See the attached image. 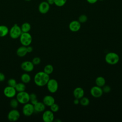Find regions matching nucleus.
<instances>
[{"label": "nucleus", "instance_id": "f257e3e1", "mask_svg": "<svg viewBox=\"0 0 122 122\" xmlns=\"http://www.w3.org/2000/svg\"><path fill=\"white\" fill-rule=\"evenodd\" d=\"M50 79L49 75L45 72L39 71L36 73L34 77V81L36 85L42 87L46 85Z\"/></svg>", "mask_w": 122, "mask_h": 122}, {"label": "nucleus", "instance_id": "f03ea898", "mask_svg": "<svg viewBox=\"0 0 122 122\" xmlns=\"http://www.w3.org/2000/svg\"><path fill=\"white\" fill-rule=\"evenodd\" d=\"M105 60L110 65H115L119 62L120 57L117 53L114 52H109L106 54Z\"/></svg>", "mask_w": 122, "mask_h": 122}, {"label": "nucleus", "instance_id": "7ed1b4c3", "mask_svg": "<svg viewBox=\"0 0 122 122\" xmlns=\"http://www.w3.org/2000/svg\"><path fill=\"white\" fill-rule=\"evenodd\" d=\"M9 33L10 38L13 39L19 38L22 33L20 27L17 24H14L9 30Z\"/></svg>", "mask_w": 122, "mask_h": 122}, {"label": "nucleus", "instance_id": "20e7f679", "mask_svg": "<svg viewBox=\"0 0 122 122\" xmlns=\"http://www.w3.org/2000/svg\"><path fill=\"white\" fill-rule=\"evenodd\" d=\"M20 38V40L22 45L28 46L30 45L32 42V36L29 32H22Z\"/></svg>", "mask_w": 122, "mask_h": 122}, {"label": "nucleus", "instance_id": "39448f33", "mask_svg": "<svg viewBox=\"0 0 122 122\" xmlns=\"http://www.w3.org/2000/svg\"><path fill=\"white\" fill-rule=\"evenodd\" d=\"M16 96L19 103L24 104L30 102V94L25 91L19 92Z\"/></svg>", "mask_w": 122, "mask_h": 122}, {"label": "nucleus", "instance_id": "423d86ee", "mask_svg": "<svg viewBox=\"0 0 122 122\" xmlns=\"http://www.w3.org/2000/svg\"><path fill=\"white\" fill-rule=\"evenodd\" d=\"M46 85L48 90L51 93H55L58 90V82L54 79H50Z\"/></svg>", "mask_w": 122, "mask_h": 122}, {"label": "nucleus", "instance_id": "0eeeda50", "mask_svg": "<svg viewBox=\"0 0 122 122\" xmlns=\"http://www.w3.org/2000/svg\"><path fill=\"white\" fill-rule=\"evenodd\" d=\"M34 112V106L31 103L28 102L24 104L22 108V113L26 116H31Z\"/></svg>", "mask_w": 122, "mask_h": 122}, {"label": "nucleus", "instance_id": "6e6552de", "mask_svg": "<svg viewBox=\"0 0 122 122\" xmlns=\"http://www.w3.org/2000/svg\"><path fill=\"white\" fill-rule=\"evenodd\" d=\"M7 117L10 121L16 122L20 118V113L16 109H13L9 112Z\"/></svg>", "mask_w": 122, "mask_h": 122}, {"label": "nucleus", "instance_id": "1a4fd4ad", "mask_svg": "<svg viewBox=\"0 0 122 122\" xmlns=\"http://www.w3.org/2000/svg\"><path fill=\"white\" fill-rule=\"evenodd\" d=\"M17 91L14 87L7 86L3 90V93L4 95L9 98H12L16 95Z\"/></svg>", "mask_w": 122, "mask_h": 122}, {"label": "nucleus", "instance_id": "9d476101", "mask_svg": "<svg viewBox=\"0 0 122 122\" xmlns=\"http://www.w3.org/2000/svg\"><path fill=\"white\" fill-rule=\"evenodd\" d=\"M103 93L102 88L97 85L92 87L90 90L91 95L94 98H99L101 97Z\"/></svg>", "mask_w": 122, "mask_h": 122}, {"label": "nucleus", "instance_id": "9b49d317", "mask_svg": "<svg viewBox=\"0 0 122 122\" xmlns=\"http://www.w3.org/2000/svg\"><path fill=\"white\" fill-rule=\"evenodd\" d=\"M42 118L44 122H52L54 121V115L51 110H46L43 112Z\"/></svg>", "mask_w": 122, "mask_h": 122}, {"label": "nucleus", "instance_id": "f8f14e48", "mask_svg": "<svg viewBox=\"0 0 122 122\" xmlns=\"http://www.w3.org/2000/svg\"><path fill=\"white\" fill-rule=\"evenodd\" d=\"M50 4L46 1H43L41 2L38 6L39 11L43 14H46L50 10Z\"/></svg>", "mask_w": 122, "mask_h": 122}, {"label": "nucleus", "instance_id": "ddd939ff", "mask_svg": "<svg viewBox=\"0 0 122 122\" xmlns=\"http://www.w3.org/2000/svg\"><path fill=\"white\" fill-rule=\"evenodd\" d=\"M34 65L32 61H26L21 63L20 65L21 69L26 72H30L34 69Z\"/></svg>", "mask_w": 122, "mask_h": 122}, {"label": "nucleus", "instance_id": "4468645a", "mask_svg": "<svg viewBox=\"0 0 122 122\" xmlns=\"http://www.w3.org/2000/svg\"><path fill=\"white\" fill-rule=\"evenodd\" d=\"M81 27V23L77 20H74L70 22L69 24V28L71 31L77 32Z\"/></svg>", "mask_w": 122, "mask_h": 122}, {"label": "nucleus", "instance_id": "2eb2a0df", "mask_svg": "<svg viewBox=\"0 0 122 122\" xmlns=\"http://www.w3.org/2000/svg\"><path fill=\"white\" fill-rule=\"evenodd\" d=\"M73 95L75 98L80 99L84 96V91L82 88L78 87L74 89L73 91Z\"/></svg>", "mask_w": 122, "mask_h": 122}, {"label": "nucleus", "instance_id": "dca6fc26", "mask_svg": "<svg viewBox=\"0 0 122 122\" xmlns=\"http://www.w3.org/2000/svg\"><path fill=\"white\" fill-rule=\"evenodd\" d=\"M55 99L54 97L50 95H47L43 98L42 102L43 103L47 106H51L52 104L55 103Z\"/></svg>", "mask_w": 122, "mask_h": 122}, {"label": "nucleus", "instance_id": "f3484780", "mask_svg": "<svg viewBox=\"0 0 122 122\" xmlns=\"http://www.w3.org/2000/svg\"><path fill=\"white\" fill-rule=\"evenodd\" d=\"M34 112H43L46 108V105L43 103V102H38L36 104L33 105Z\"/></svg>", "mask_w": 122, "mask_h": 122}, {"label": "nucleus", "instance_id": "a211bd4d", "mask_svg": "<svg viewBox=\"0 0 122 122\" xmlns=\"http://www.w3.org/2000/svg\"><path fill=\"white\" fill-rule=\"evenodd\" d=\"M27 48L26 46H22L18 48L16 51V53L20 57H23L27 54Z\"/></svg>", "mask_w": 122, "mask_h": 122}, {"label": "nucleus", "instance_id": "6ab92c4d", "mask_svg": "<svg viewBox=\"0 0 122 122\" xmlns=\"http://www.w3.org/2000/svg\"><path fill=\"white\" fill-rule=\"evenodd\" d=\"M106 81L104 77L102 76H98L95 79L96 85L102 88L104 85H105Z\"/></svg>", "mask_w": 122, "mask_h": 122}, {"label": "nucleus", "instance_id": "aec40b11", "mask_svg": "<svg viewBox=\"0 0 122 122\" xmlns=\"http://www.w3.org/2000/svg\"><path fill=\"white\" fill-rule=\"evenodd\" d=\"M9 32V30L7 26L3 25H0V37L6 36Z\"/></svg>", "mask_w": 122, "mask_h": 122}, {"label": "nucleus", "instance_id": "412c9836", "mask_svg": "<svg viewBox=\"0 0 122 122\" xmlns=\"http://www.w3.org/2000/svg\"><path fill=\"white\" fill-rule=\"evenodd\" d=\"M20 80L21 82L25 84L28 83L31 80L30 76L27 73H23L20 77Z\"/></svg>", "mask_w": 122, "mask_h": 122}, {"label": "nucleus", "instance_id": "4be33fe9", "mask_svg": "<svg viewBox=\"0 0 122 122\" xmlns=\"http://www.w3.org/2000/svg\"><path fill=\"white\" fill-rule=\"evenodd\" d=\"M22 32H29L31 29V25L28 22L23 23L20 26Z\"/></svg>", "mask_w": 122, "mask_h": 122}, {"label": "nucleus", "instance_id": "5701e85b", "mask_svg": "<svg viewBox=\"0 0 122 122\" xmlns=\"http://www.w3.org/2000/svg\"><path fill=\"white\" fill-rule=\"evenodd\" d=\"M15 90H16L17 92H21L25 91L26 89V85L25 83L21 82L17 83V84L15 87Z\"/></svg>", "mask_w": 122, "mask_h": 122}, {"label": "nucleus", "instance_id": "b1692460", "mask_svg": "<svg viewBox=\"0 0 122 122\" xmlns=\"http://www.w3.org/2000/svg\"><path fill=\"white\" fill-rule=\"evenodd\" d=\"M53 71V67L51 64H47L44 68L43 71L49 75L51 74Z\"/></svg>", "mask_w": 122, "mask_h": 122}, {"label": "nucleus", "instance_id": "393cba45", "mask_svg": "<svg viewBox=\"0 0 122 122\" xmlns=\"http://www.w3.org/2000/svg\"><path fill=\"white\" fill-rule=\"evenodd\" d=\"M38 102L37 98V95L34 93L30 94V102L32 104L34 105Z\"/></svg>", "mask_w": 122, "mask_h": 122}, {"label": "nucleus", "instance_id": "a878e982", "mask_svg": "<svg viewBox=\"0 0 122 122\" xmlns=\"http://www.w3.org/2000/svg\"><path fill=\"white\" fill-rule=\"evenodd\" d=\"M80 103L83 106H88L90 103V100L87 97H83L80 99Z\"/></svg>", "mask_w": 122, "mask_h": 122}, {"label": "nucleus", "instance_id": "bb28decb", "mask_svg": "<svg viewBox=\"0 0 122 122\" xmlns=\"http://www.w3.org/2000/svg\"><path fill=\"white\" fill-rule=\"evenodd\" d=\"M67 1V0H53V4L57 7H61L66 3Z\"/></svg>", "mask_w": 122, "mask_h": 122}, {"label": "nucleus", "instance_id": "cd10ccee", "mask_svg": "<svg viewBox=\"0 0 122 122\" xmlns=\"http://www.w3.org/2000/svg\"><path fill=\"white\" fill-rule=\"evenodd\" d=\"M19 102L16 98V99H15V98L12 99L10 101V106L12 109H16L19 105Z\"/></svg>", "mask_w": 122, "mask_h": 122}, {"label": "nucleus", "instance_id": "c85d7f7f", "mask_svg": "<svg viewBox=\"0 0 122 122\" xmlns=\"http://www.w3.org/2000/svg\"><path fill=\"white\" fill-rule=\"evenodd\" d=\"M87 20H88V18L86 15L81 14L79 17L78 20L81 23H83L86 22L87 21Z\"/></svg>", "mask_w": 122, "mask_h": 122}, {"label": "nucleus", "instance_id": "c756f323", "mask_svg": "<svg viewBox=\"0 0 122 122\" xmlns=\"http://www.w3.org/2000/svg\"><path fill=\"white\" fill-rule=\"evenodd\" d=\"M7 83H8V86L15 88L17 84V82L15 79L13 78H10L7 81Z\"/></svg>", "mask_w": 122, "mask_h": 122}, {"label": "nucleus", "instance_id": "7c9ffc66", "mask_svg": "<svg viewBox=\"0 0 122 122\" xmlns=\"http://www.w3.org/2000/svg\"><path fill=\"white\" fill-rule=\"evenodd\" d=\"M50 107V110L51 111H52L53 112H57L59 110V106L58 105V104L55 103V102L54 103H53V104H52Z\"/></svg>", "mask_w": 122, "mask_h": 122}, {"label": "nucleus", "instance_id": "2f4dec72", "mask_svg": "<svg viewBox=\"0 0 122 122\" xmlns=\"http://www.w3.org/2000/svg\"><path fill=\"white\" fill-rule=\"evenodd\" d=\"M41 61V59L38 57H35L33 58L32 60V62L34 65H37L40 63Z\"/></svg>", "mask_w": 122, "mask_h": 122}, {"label": "nucleus", "instance_id": "473e14b6", "mask_svg": "<svg viewBox=\"0 0 122 122\" xmlns=\"http://www.w3.org/2000/svg\"><path fill=\"white\" fill-rule=\"evenodd\" d=\"M102 90L103 92L107 93H109L111 92V88L110 86H109V85H105L102 87Z\"/></svg>", "mask_w": 122, "mask_h": 122}, {"label": "nucleus", "instance_id": "72a5a7b5", "mask_svg": "<svg viewBox=\"0 0 122 122\" xmlns=\"http://www.w3.org/2000/svg\"><path fill=\"white\" fill-rule=\"evenodd\" d=\"M5 80V75L3 73L0 72V82L3 81Z\"/></svg>", "mask_w": 122, "mask_h": 122}, {"label": "nucleus", "instance_id": "f704fd0d", "mask_svg": "<svg viewBox=\"0 0 122 122\" xmlns=\"http://www.w3.org/2000/svg\"><path fill=\"white\" fill-rule=\"evenodd\" d=\"M26 48H27V51L28 53L31 52L32 51H33V48L31 46H30V45L27 46Z\"/></svg>", "mask_w": 122, "mask_h": 122}, {"label": "nucleus", "instance_id": "c9c22d12", "mask_svg": "<svg viewBox=\"0 0 122 122\" xmlns=\"http://www.w3.org/2000/svg\"><path fill=\"white\" fill-rule=\"evenodd\" d=\"M90 4H94L97 2L98 0H86Z\"/></svg>", "mask_w": 122, "mask_h": 122}, {"label": "nucleus", "instance_id": "e433bc0d", "mask_svg": "<svg viewBox=\"0 0 122 122\" xmlns=\"http://www.w3.org/2000/svg\"><path fill=\"white\" fill-rule=\"evenodd\" d=\"M73 103L75 105H77L80 103V99L75 98V99L73 100Z\"/></svg>", "mask_w": 122, "mask_h": 122}, {"label": "nucleus", "instance_id": "4c0bfd02", "mask_svg": "<svg viewBox=\"0 0 122 122\" xmlns=\"http://www.w3.org/2000/svg\"><path fill=\"white\" fill-rule=\"evenodd\" d=\"M45 1H46L50 5L53 4V0H45Z\"/></svg>", "mask_w": 122, "mask_h": 122}, {"label": "nucleus", "instance_id": "58836bf2", "mask_svg": "<svg viewBox=\"0 0 122 122\" xmlns=\"http://www.w3.org/2000/svg\"><path fill=\"white\" fill-rule=\"evenodd\" d=\"M61 122V121H60V120H55V122Z\"/></svg>", "mask_w": 122, "mask_h": 122}, {"label": "nucleus", "instance_id": "ea45409f", "mask_svg": "<svg viewBox=\"0 0 122 122\" xmlns=\"http://www.w3.org/2000/svg\"><path fill=\"white\" fill-rule=\"evenodd\" d=\"M25 0L26 1H31V0Z\"/></svg>", "mask_w": 122, "mask_h": 122}, {"label": "nucleus", "instance_id": "a19ab883", "mask_svg": "<svg viewBox=\"0 0 122 122\" xmlns=\"http://www.w3.org/2000/svg\"><path fill=\"white\" fill-rule=\"evenodd\" d=\"M100 0V1H103V0Z\"/></svg>", "mask_w": 122, "mask_h": 122}]
</instances>
